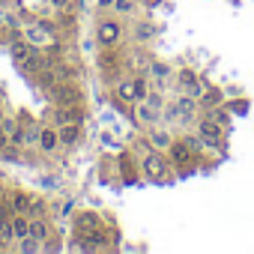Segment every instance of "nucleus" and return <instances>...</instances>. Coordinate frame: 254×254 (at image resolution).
I'll return each instance as SVG.
<instances>
[{
    "label": "nucleus",
    "instance_id": "f257e3e1",
    "mask_svg": "<svg viewBox=\"0 0 254 254\" xmlns=\"http://www.w3.org/2000/svg\"><path fill=\"white\" fill-rule=\"evenodd\" d=\"M24 39H27L33 48H48V45L57 39V24H51V21H36V24H30V27L24 30Z\"/></svg>",
    "mask_w": 254,
    "mask_h": 254
},
{
    "label": "nucleus",
    "instance_id": "f03ea898",
    "mask_svg": "<svg viewBox=\"0 0 254 254\" xmlns=\"http://www.w3.org/2000/svg\"><path fill=\"white\" fill-rule=\"evenodd\" d=\"M168 174H171V159H165L162 150L147 153V159H144V177L150 183H162V180H168Z\"/></svg>",
    "mask_w": 254,
    "mask_h": 254
},
{
    "label": "nucleus",
    "instance_id": "7ed1b4c3",
    "mask_svg": "<svg viewBox=\"0 0 254 254\" xmlns=\"http://www.w3.org/2000/svg\"><path fill=\"white\" fill-rule=\"evenodd\" d=\"M120 39H123V24L117 18H102L96 24V42H99V48H114Z\"/></svg>",
    "mask_w": 254,
    "mask_h": 254
},
{
    "label": "nucleus",
    "instance_id": "20e7f679",
    "mask_svg": "<svg viewBox=\"0 0 254 254\" xmlns=\"http://www.w3.org/2000/svg\"><path fill=\"white\" fill-rule=\"evenodd\" d=\"M197 135H200V141H203L206 147H215V150L224 147V126H218L209 114L197 123Z\"/></svg>",
    "mask_w": 254,
    "mask_h": 254
},
{
    "label": "nucleus",
    "instance_id": "39448f33",
    "mask_svg": "<svg viewBox=\"0 0 254 254\" xmlns=\"http://www.w3.org/2000/svg\"><path fill=\"white\" fill-rule=\"evenodd\" d=\"M36 147H39V153H45V156H54V153H57V147H60V132H57V126H42V129H39V138H36Z\"/></svg>",
    "mask_w": 254,
    "mask_h": 254
},
{
    "label": "nucleus",
    "instance_id": "423d86ee",
    "mask_svg": "<svg viewBox=\"0 0 254 254\" xmlns=\"http://www.w3.org/2000/svg\"><path fill=\"white\" fill-rule=\"evenodd\" d=\"M51 102H54V105H81V93H78V87H72L69 81H66V84H54V87H51Z\"/></svg>",
    "mask_w": 254,
    "mask_h": 254
},
{
    "label": "nucleus",
    "instance_id": "0eeeda50",
    "mask_svg": "<svg viewBox=\"0 0 254 254\" xmlns=\"http://www.w3.org/2000/svg\"><path fill=\"white\" fill-rule=\"evenodd\" d=\"M102 227V218L96 215V212H78L75 215V233H78V239H84V236H90L93 230H99Z\"/></svg>",
    "mask_w": 254,
    "mask_h": 254
},
{
    "label": "nucleus",
    "instance_id": "6e6552de",
    "mask_svg": "<svg viewBox=\"0 0 254 254\" xmlns=\"http://www.w3.org/2000/svg\"><path fill=\"white\" fill-rule=\"evenodd\" d=\"M191 159H194V153H191V147L186 144V138H183V141H174V144H171V165L183 168V165H189Z\"/></svg>",
    "mask_w": 254,
    "mask_h": 254
},
{
    "label": "nucleus",
    "instance_id": "1a4fd4ad",
    "mask_svg": "<svg viewBox=\"0 0 254 254\" xmlns=\"http://www.w3.org/2000/svg\"><path fill=\"white\" fill-rule=\"evenodd\" d=\"M132 114H135V120H138L141 126H153V123H159V117H162V114L153 111L147 102H135V105H132Z\"/></svg>",
    "mask_w": 254,
    "mask_h": 254
},
{
    "label": "nucleus",
    "instance_id": "9d476101",
    "mask_svg": "<svg viewBox=\"0 0 254 254\" xmlns=\"http://www.w3.org/2000/svg\"><path fill=\"white\" fill-rule=\"evenodd\" d=\"M30 236H33L39 245H45V242L51 239V224L45 221V215H36V218H30Z\"/></svg>",
    "mask_w": 254,
    "mask_h": 254
},
{
    "label": "nucleus",
    "instance_id": "9b49d317",
    "mask_svg": "<svg viewBox=\"0 0 254 254\" xmlns=\"http://www.w3.org/2000/svg\"><path fill=\"white\" fill-rule=\"evenodd\" d=\"M9 48H12V60H15L18 66H24V63H27V60L33 57V51H36V48H33L30 42H27V39H15V42H12Z\"/></svg>",
    "mask_w": 254,
    "mask_h": 254
},
{
    "label": "nucleus",
    "instance_id": "f8f14e48",
    "mask_svg": "<svg viewBox=\"0 0 254 254\" xmlns=\"http://www.w3.org/2000/svg\"><path fill=\"white\" fill-rule=\"evenodd\" d=\"M57 132H60V144H63V147H72V144L81 138V123H63Z\"/></svg>",
    "mask_w": 254,
    "mask_h": 254
},
{
    "label": "nucleus",
    "instance_id": "ddd939ff",
    "mask_svg": "<svg viewBox=\"0 0 254 254\" xmlns=\"http://www.w3.org/2000/svg\"><path fill=\"white\" fill-rule=\"evenodd\" d=\"M12 230H15V239H27L30 236V215L12 212Z\"/></svg>",
    "mask_w": 254,
    "mask_h": 254
},
{
    "label": "nucleus",
    "instance_id": "4468645a",
    "mask_svg": "<svg viewBox=\"0 0 254 254\" xmlns=\"http://www.w3.org/2000/svg\"><path fill=\"white\" fill-rule=\"evenodd\" d=\"M197 105H200L203 111H212V108H218V105H224V96H221L218 90H203V96L197 99Z\"/></svg>",
    "mask_w": 254,
    "mask_h": 254
},
{
    "label": "nucleus",
    "instance_id": "2eb2a0df",
    "mask_svg": "<svg viewBox=\"0 0 254 254\" xmlns=\"http://www.w3.org/2000/svg\"><path fill=\"white\" fill-rule=\"evenodd\" d=\"M6 206H9L12 212H24V215H27V206H30V194H27V191H12Z\"/></svg>",
    "mask_w": 254,
    "mask_h": 254
},
{
    "label": "nucleus",
    "instance_id": "dca6fc26",
    "mask_svg": "<svg viewBox=\"0 0 254 254\" xmlns=\"http://www.w3.org/2000/svg\"><path fill=\"white\" fill-rule=\"evenodd\" d=\"M117 99H120L123 105H135V102H138V99H135V84H132V81L117 84Z\"/></svg>",
    "mask_w": 254,
    "mask_h": 254
},
{
    "label": "nucleus",
    "instance_id": "f3484780",
    "mask_svg": "<svg viewBox=\"0 0 254 254\" xmlns=\"http://www.w3.org/2000/svg\"><path fill=\"white\" fill-rule=\"evenodd\" d=\"M171 144H174V138H171L165 129H156V132L150 135V147H156V150H171Z\"/></svg>",
    "mask_w": 254,
    "mask_h": 254
},
{
    "label": "nucleus",
    "instance_id": "a211bd4d",
    "mask_svg": "<svg viewBox=\"0 0 254 254\" xmlns=\"http://www.w3.org/2000/svg\"><path fill=\"white\" fill-rule=\"evenodd\" d=\"M147 75L156 78V81H168L171 78V69H168V63H150L147 66Z\"/></svg>",
    "mask_w": 254,
    "mask_h": 254
},
{
    "label": "nucleus",
    "instance_id": "6ab92c4d",
    "mask_svg": "<svg viewBox=\"0 0 254 254\" xmlns=\"http://www.w3.org/2000/svg\"><path fill=\"white\" fill-rule=\"evenodd\" d=\"M153 33H156V24L153 21H141L138 30H135V39L138 42H147V39H153Z\"/></svg>",
    "mask_w": 254,
    "mask_h": 254
},
{
    "label": "nucleus",
    "instance_id": "aec40b11",
    "mask_svg": "<svg viewBox=\"0 0 254 254\" xmlns=\"http://www.w3.org/2000/svg\"><path fill=\"white\" fill-rule=\"evenodd\" d=\"M132 84H135V99H138V102H144V99H147V93H150V87H147V75L132 78Z\"/></svg>",
    "mask_w": 254,
    "mask_h": 254
},
{
    "label": "nucleus",
    "instance_id": "412c9836",
    "mask_svg": "<svg viewBox=\"0 0 254 254\" xmlns=\"http://www.w3.org/2000/svg\"><path fill=\"white\" fill-rule=\"evenodd\" d=\"M206 114H209V117H212V120H215L218 126H224V129H230V120H233V117H230L227 111H221V105H218V108H212V111H206Z\"/></svg>",
    "mask_w": 254,
    "mask_h": 254
},
{
    "label": "nucleus",
    "instance_id": "4be33fe9",
    "mask_svg": "<svg viewBox=\"0 0 254 254\" xmlns=\"http://www.w3.org/2000/svg\"><path fill=\"white\" fill-rule=\"evenodd\" d=\"M144 102H147L153 111H159V114L165 111V99H162V93H147V99H144Z\"/></svg>",
    "mask_w": 254,
    "mask_h": 254
},
{
    "label": "nucleus",
    "instance_id": "5701e85b",
    "mask_svg": "<svg viewBox=\"0 0 254 254\" xmlns=\"http://www.w3.org/2000/svg\"><path fill=\"white\" fill-rule=\"evenodd\" d=\"M42 212H45V200H42V197H30L27 215H30V218H36V215H42Z\"/></svg>",
    "mask_w": 254,
    "mask_h": 254
},
{
    "label": "nucleus",
    "instance_id": "b1692460",
    "mask_svg": "<svg viewBox=\"0 0 254 254\" xmlns=\"http://www.w3.org/2000/svg\"><path fill=\"white\" fill-rule=\"evenodd\" d=\"M48 3H51V9H54V12H60V15L72 12V0H48Z\"/></svg>",
    "mask_w": 254,
    "mask_h": 254
},
{
    "label": "nucleus",
    "instance_id": "393cba45",
    "mask_svg": "<svg viewBox=\"0 0 254 254\" xmlns=\"http://www.w3.org/2000/svg\"><path fill=\"white\" fill-rule=\"evenodd\" d=\"M99 9H114V0H96Z\"/></svg>",
    "mask_w": 254,
    "mask_h": 254
},
{
    "label": "nucleus",
    "instance_id": "a878e982",
    "mask_svg": "<svg viewBox=\"0 0 254 254\" xmlns=\"http://www.w3.org/2000/svg\"><path fill=\"white\" fill-rule=\"evenodd\" d=\"M3 117H6V114H3V105H0V120H3Z\"/></svg>",
    "mask_w": 254,
    "mask_h": 254
}]
</instances>
